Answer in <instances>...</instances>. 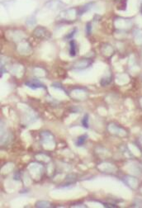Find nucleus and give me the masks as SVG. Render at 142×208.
<instances>
[{"label":"nucleus","mask_w":142,"mask_h":208,"mask_svg":"<svg viewBox=\"0 0 142 208\" xmlns=\"http://www.w3.org/2000/svg\"><path fill=\"white\" fill-rule=\"evenodd\" d=\"M65 4L62 3L61 1H60V0H50V1H49V2H47L46 3V7H47L50 9L53 10L60 9Z\"/></svg>","instance_id":"obj_1"},{"label":"nucleus","mask_w":142,"mask_h":208,"mask_svg":"<svg viewBox=\"0 0 142 208\" xmlns=\"http://www.w3.org/2000/svg\"><path fill=\"white\" fill-rule=\"evenodd\" d=\"M91 64V62H89V60H86V59H83V60H80V61H78L77 63H75L74 65V67L75 69H85L87 67H89V65Z\"/></svg>","instance_id":"obj_2"},{"label":"nucleus","mask_w":142,"mask_h":208,"mask_svg":"<svg viewBox=\"0 0 142 208\" xmlns=\"http://www.w3.org/2000/svg\"><path fill=\"white\" fill-rule=\"evenodd\" d=\"M49 33H50L49 31H47V30L43 27H38L37 30L34 31V34H36L37 37H41V38L47 37Z\"/></svg>","instance_id":"obj_3"},{"label":"nucleus","mask_w":142,"mask_h":208,"mask_svg":"<svg viewBox=\"0 0 142 208\" xmlns=\"http://www.w3.org/2000/svg\"><path fill=\"white\" fill-rule=\"evenodd\" d=\"M26 84L27 85V87L31 88L32 89H37L38 88H44L43 84H40V82L37 80L29 81L27 83H26Z\"/></svg>","instance_id":"obj_4"},{"label":"nucleus","mask_w":142,"mask_h":208,"mask_svg":"<svg viewBox=\"0 0 142 208\" xmlns=\"http://www.w3.org/2000/svg\"><path fill=\"white\" fill-rule=\"evenodd\" d=\"M70 45V50H69V53H70L71 56H74L76 55V46H75V42L74 40H71L69 42Z\"/></svg>","instance_id":"obj_5"},{"label":"nucleus","mask_w":142,"mask_h":208,"mask_svg":"<svg viewBox=\"0 0 142 208\" xmlns=\"http://www.w3.org/2000/svg\"><path fill=\"white\" fill-rule=\"evenodd\" d=\"M93 4H94L93 3H88V4H86V5H84V6L82 8V9L80 10V13H79V14H83V13H85V12H87V11H89V10L92 8V6H93Z\"/></svg>","instance_id":"obj_6"},{"label":"nucleus","mask_w":142,"mask_h":208,"mask_svg":"<svg viewBox=\"0 0 142 208\" xmlns=\"http://www.w3.org/2000/svg\"><path fill=\"white\" fill-rule=\"evenodd\" d=\"M86 138H87L86 135H84V136H82L79 137V139H78L77 142H76L77 146H82V145L84 143V141H85V140H86Z\"/></svg>","instance_id":"obj_7"},{"label":"nucleus","mask_w":142,"mask_h":208,"mask_svg":"<svg viewBox=\"0 0 142 208\" xmlns=\"http://www.w3.org/2000/svg\"><path fill=\"white\" fill-rule=\"evenodd\" d=\"M82 123H83V126H84L85 128L89 127V116L87 115V114L83 117Z\"/></svg>","instance_id":"obj_8"},{"label":"nucleus","mask_w":142,"mask_h":208,"mask_svg":"<svg viewBox=\"0 0 142 208\" xmlns=\"http://www.w3.org/2000/svg\"><path fill=\"white\" fill-rule=\"evenodd\" d=\"M86 31H87V34L89 35L90 32H91V25H90V23H89V24H87Z\"/></svg>","instance_id":"obj_9"},{"label":"nucleus","mask_w":142,"mask_h":208,"mask_svg":"<svg viewBox=\"0 0 142 208\" xmlns=\"http://www.w3.org/2000/svg\"><path fill=\"white\" fill-rule=\"evenodd\" d=\"M141 13H142V8H141Z\"/></svg>","instance_id":"obj_10"}]
</instances>
